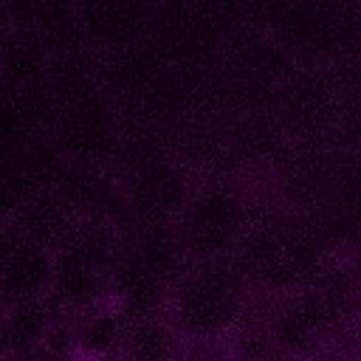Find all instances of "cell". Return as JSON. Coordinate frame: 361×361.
<instances>
[{
  "instance_id": "obj_3",
  "label": "cell",
  "mask_w": 361,
  "mask_h": 361,
  "mask_svg": "<svg viewBox=\"0 0 361 361\" xmlns=\"http://www.w3.org/2000/svg\"><path fill=\"white\" fill-rule=\"evenodd\" d=\"M11 231L17 240L34 243V245H45V248H56L59 243L68 240V228H71V212H68V197L56 189H34L11 214L8 220Z\"/></svg>"
},
{
  "instance_id": "obj_11",
  "label": "cell",
  "mask_w": 361,
  "mask_h": 361,
  "mask_svg": "<svg viewBox=\"0 0 361 361\" xmlns=\"http://www.w3.org/2000/svg\"><path fill=\"white\" fill-rule=\"evenodd\" d=\"M6 31H8V17H6V11H3V6H0V39H3Z\"/></svg>"
},
{
  "instance_id": "obj_4",
  "label": "cell",
  "mask_w": 361,
  "mask_h": 361,
  "mask_svg": "<svg viewBox=\"0 0 361 361\" xmlns=\"http://www.w3.org/2000/svg\"><path fill=\"white\" fill-rule=\"evenodd\" d=\"M0 71L14 87L45 85L51 71V51L31 28L8 25L0 39Z\"/></svg>"
},
{
  "instance_id": "obj_9",
  "label": "cell",
  "mask_w": 361,
  "mask_h": 361,
  "mask_svg": "<svg viewBox=\"0 0 361 361\" xmlns=\"http://www.w3.org/2000/svg\"><path fill=\"white\" fill-rule=\"evenodd\" d=\"M79 344H87L90 350H104L118 338V324L110 313L104 316H90L79 330H76Z\"/></svg>"
},
{
  "instance_id": "obj_6",
  "label": "cell",
  "mask_w": 361,
  "mask_h": 361,
  "mask_svg": "<svg viewBox=\"0 0 361 361\" xmlns=\"http://www.w3.org/2000/svg\"><path fill=\"white\" fill-rule=\"evenodd\" d=\"M82 31L93 39H130L144 23V0H87L79 6Z\"/></svg>"
},
{
  "instance_id": "obj_5",
  "label": "cell",
  "mask_w": 361,
  "mask_h": 361,
  "mask_svg": "<svg viewBox=\"0 0 361 361\" xmlns=\"http://www.w3.org/2000/svg\"><path fill=\"white\" fill-rule=\"evenodd\" d=\"M51 302H54L51 296L3 302V344H0V353L20 355V353H31L34 347L45 344L48 327L54 322V305Z\"/></svg>"
},
{
  "instance_id": "obj_2",
  "label": "cell",
  "mask_w": 361,
  "mask_h": 361,
  "mask_svg": "<svg viewBox=\"0 0 361 361\" xmlns=\"http://www.w3.org/2000/svg\"><path fill=\"white\" fill-rule=\"evenodd\" d=\"M54 271H56L54 248L17 240L0 265V302L48 296L54 285Z\"/></svg>"
},
{
  "instance_id": "obj_7",
  "label": "cell",
  "mask_w": 361,
  "mask_h": 361,
  "mask_svg": "<svg viewBox=\"0 0 361 361\" xmlns=\"http://www.w3.org/2000/svg\"><path fill=\"white\" fill-rule=\"evenodd\" d=\"M240 217H243V209L234 195L209 192L195 203L189 228L200 243H223L237 231Z\"/></svg>"
},
{
  "instance_id": "obj_8",
  "label": "cell",
  "mask_w": 361,
  "mask_h": 361,
  "mask_svg": "<svg viewBox=\"0 0 361 361\" xmlns=\"http://www.w3.org/2000/svg\"><path fill=\"white\" fill-rule=\"evenodd\" d=\"M124 341L130 344V353L135 355H164L169 350L172 336L161 324H138L127 333Z\"/></svg>"
},
{
  "instance_id": "obj_12",
  "label": "cell",
  "mask_w": 361,
  "mask_h": 361,
  "mask_svg": "<svg viewBox=\"0 0 361 361\" xmlns=\"http://www.w3.org/2000/svg\"><path fill=\"white\" fill-rule=\"evenodd\" d=\"M0 344H3V302H0Z\"/></svg>"
},
{
  "instance_id": "obj_1",
  "label": "cell",
  "mask_w": 361,
  "mask_h": 361,
  "mask_svg": "<svg viewBox=\"0 0 361 361\" xmlns=\"http://www.w3.org/2000/svg\"><path fill=\"white\" fill-rule=\"evenodd\" d=\"M234 313V288L223 274L206 271L178 290V319L192 333H214Z\"/></svg>"
},
{
  "instance_id": "obj_10",
  "label": "cell",
  "mask_w": 361,
  "mask_h": 361,
  "mask_svg": "<svg viewBox=\"0 0 361 361\" xmlns=\"http://www.w3.org/2000/svg\"><path fill=\"white\" fill-rule=\"evenodd\" d=\"M14 243H17V237H14L11 226H8V220L0 217V265H3V259L8 257V251L14 248Z\"/></svg>"
}]
</instances>
